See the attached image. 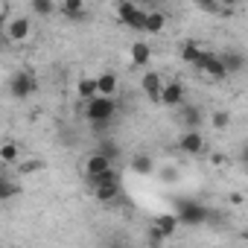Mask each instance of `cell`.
Returning a JSON list of instances; mask_svg holds the SVG:
<instances>
[{"label": "cell", "mask_w": 248, "mask_h": 248, "mask_svg": "<svg viewBox=\"0 0 248 248\" xmlns=\"http://www.w3.org/2000/svg\"><path fill=\"white\" fill-rule=\"evenodd\" d=\"M117 114V99H108V96H96L91 102H85V117L93 129H108V123L114 120Z\"/></svg>", "instance_id": "obj_1"}, {"label": "cell", "mask_w": 248, "mask_h": 248, "mask_svg": "<svg viewBox=\"0 0 248 248\" xmlns=\"http://www.w3.org/2000/svg\"><path fill=\"white\" fill-rule=\"evenodd\" d=\"M114 12H117L120 24H126L129 30H140V32H146V21H149V12H146L143 6L132 3V0H120V3L114 6Z\"/></svg>", "instance_id": "obj_2"}, {"label": "cell", "mask_w": 248, "mask_h": 248, "mask_svg": "<svg viewBox=\"0 0 248 248\" xmlns=\"http://www.w3.org/2000/svg\"><path fill=\"white\" fill-rule=\"evenodd\" d=\"M178 222L181 225H190V228H199V225H204V222H210V207H204L202 202H181L178 204Z\"/></svg>", "instance_id": "obj_3"}, {"label": "cell", "mask_w": 248, "mask_h": 248, "mask_svg": "<svg viewBox=\"0 0 248 248\" xmlns=\"http://www.w3.org/2000/svg\"><path fill=\"white\" fill-rule=\"evenodd\" d=\"M35 91H38V79H35L32 70H15V73H12V79H9V93H12L15 99H27V96H32Z\"/></svg>", "instance_id": "obj_4"}, {"label": "cell", "mask_w": 248, "mask_h": 248, "mask_svg": "<svg viewBox=\"0 0 248 248\" xmlns=\"http://www.w3.org/2000/svg\"><path fill=\"white\" fill-rule=\"evenodd\" d=\"M30 35H32V24H30V18H24V15H15V18L3 27V38H6L9 44H27Z\"/></svg>", "instance_id": "obj_5"}, {"label": "cell", "mask_w": 248, "mask_h": 248, "mask_svg": "<svg viewBox=\"0 0 248 248\" xmlns=\"http://www.w3.org/2000/svg\"><path fill=\"white\" fill-rule=\"evenodd\" d=\"M196 70H202V73H204V76H210V79H225V76H228L222 56H216V53H210V50H204V56L199 59Z\"/></svg>", "instance_id": "obj_6"}, {"label": "cell", "mask_w": 248, "mask_h": 248, "mask_svg": "<svg viewBox=\"0 0 248 248\" xmlns=\"http://www.w3.org/2000/svg\"><path fill=\"white\" fill-rule=\"evenodd\" d=\"M164 85H167V82H164V76H161L158 70H146V73L140 76V93H146V96H149V99H155V102L161 99Z\"/></svg>", "instance_id": "obj_7"}, {"label": "cell", "mask_w": 248, "mask_h": 248, "mask_svg": "<svg viewBox=\"0 0 248 248\" xmlns=\"http://www.w3.org/2000/svg\"><path fill=\"white\" fill-rule=\"evenodd\" d=\"M184 99H187V96H184V85L172 79V82H167V85H164V91H161V99H158V102H161V105H167V108H181V105H184Z\"/></svg>", "instance_id": "obj_8"}, {"label": "cell", "mask_w": 248, "mask_h": 248, "mask_svg": "<svg viewBox=\"0 0 248 248\" xmlns=\"http://www.w3.org/2000/svg\"><path fill=\"white\" fill-rule=\"evenodd\" d=\"M178 149H181L184 155H202V152H204V138H202V132H184V135L178 138Z\"/></svg>", "instance_id": "obj_9"}, {"label": "cell", "mask_w": 248, "mask_h": 248, "mask_svg": "<svg viewBox=\"0 0 248 248\" xmlns=\"http://www.w3.org/2000/svg\"><path fill=\"white\" fill-rule=\"evenodd\" d=\"M96 88H99V96L114 99V93L120 91V79H117V73H114V70H102V73L96 76Z\"/></svg>", "instance_id": "obj_10"}, {"label": "cell", "mask_w": 248, "mask_h": 248, "mask_svg": "<svg viewBox=\"0 0 248 248\" xmlns=\"http://www.w3.org/2000/svg\"><path fill=\"white\" fill-rule=\"evenodd\" d=\"M178 117H181V123H184V132H199V126H202V111L196 108V105H181L178 108Z\"/></svg>", "instance_id": "obj_11"}, {"label": "cell", "mask_w": 248, "mask_h": 248, "mask_svg": "<svg viewBox=\"0 0 248 248\" xmlns=\"http://www.w3.org/2000/svg\"><path fill=\"white\" fill-rule=\"evenodd\" d=\"M108 170H114V164L108 161V158H102V155H88V161H85V175L88 178H93V175H102V172H108Z\"/></svg>", "instance_id": "obj_12"}, {"label": "cell", "mask_w": 248, "mask_h": 248, "mask_svg": "<svg viewBox=\"0 0 248 248\" xmlns=\"http://www.w3.org/2000/svg\"><path fill=\"white\" fill-rule=\"evenodd\" d=\"M129 59H132V64H135V67H146V64L152 62V47H149V44H143V41H135V44H132Z\"/></svg>", "instance_id": "obj_13"}, {"label": "cell", "mask_w": 248, "mask_h": 248, "mask_svg": "<svg viewBox=\"0 0 248 248\" xmlns=\"http://www.w3.org/2000/svg\"><path fill=\"white\" fill-rule=\"evenodd\" d=\"M76 93H79V99H85V102L96 99V96H99V88H96V76H82V79L76 82Z\"/></svg>", "instance_id": "obj_14"}, {"label": "cell", "mask_w": 248, "mask_h": 248, "mask_svg": "<svg viewBox=\"0 0 248 248\" xmlns=\"http://www.w3.org/2000/svg\"><path fill=\"white\" fill-rule=\"evenodd\" d=\"M222 62H225V70H228V76L231 73H242L245 70V56L239 53V50H228V53H222Z\"/></svg>", "instance_id": "obj_15"}, {"label": "cell", "mask_w": 248, "mask_h": 248, "mask_svg": "<svg viewBox=\"0 0 248 248\" xmlns=\"http://www.w3.org/2000/svg\"><path fill=\"white\" fill-rule=\"evenodd\" d=\"M96 155H102V158H108L111 164H117V158H120V143L114 140V138H102V140H96V149H93Z\"/></svg>", "instance_id": "obj_16"}, {"label": "cell", "mask_w": 248, "mask_h": 248, "mask_svg": "<svg viewBox=\"0 0 248 248\" xmlns=\"http://www.w3.org/2000/svg\"><path fill=\"white\" fill-rule=\"evenodd\" d=\"M178 213H161V216H155V228L164 233V236H172L175 231H178Z\"/></svg>", "instance_id": "obj_17"}, {"label": "cell", "mask_w": 248, "mask_h": 248, "mask_svg": "<svg viewBox=\"0 0 248 248\" xmlns=\"http://www.w3.org/2000/svg\"><path fill=\"white\" fill-rule=\"evenodd\" d=\"M59 9H62V15H64V18H70V21H82V18L88 15V9H85L82 0H64Z\"/></svg>", "instance_id": "obj_18"}, {"label": "cell", "mask_w": 248, "mask_h": 248, "mask_svg": "<svg viewBox=\"0 0 248 248\" xmlns=\"http://www.w3.org/2000/svg\"><path fill=\"white\" fill-rule=\"evenodd\" d=\"M202 56H204V47H202V44H196V41H184V44H181V59H184L187 64L196 67Z\"/></svg>", "instance_id": "obj_19"}, {"label": "cell", "mask_w": 248, "mask_h": 248, "mask_svg": "<svg viewBox=\"0 0 248 248\" xmlns=\"http://www.w3.org/2000/svg\"><path fill=\"white\" fill-rule=\"evenodd\" d=\"M93 199L102 202V204H111L120 199V184H105V187H96L93 190Z\"/></svg>", "instance_id": "obj_20"}, {"label": "cell", "mask_w": 248, "mask_h": 248, "mask_svg": "<svg viewBox=\"0 0 248 248\" xmlns=\"http://www.w3.org/2000/svg\"><path fill=\"white\" fill-rule=\"evenodd\" d=\"M132 170H135L138 175H149V172H155V161H152L149 155H135V158H132Z\"/></svg>", "instance_id": "obj_21"}, {"label": "cell", "mask_w": 248, "mask_h": 248, "mask_svg": "<svg viewBox=\"0 0 248 248\" xmlns=\"http://www.w3.org/2000/svg\"><path fill=\"white\" fill-rule=\"evenodd\" d=\"M88 184H91V190H96V187H105V184H120V172H117V170H108V172H102V175H93V178H88Z\"/></svg>", "instance_id": "obj_22"}, {"label": "cell", "mask_w": 248, "mask_h": 248, "mask_svg": "<svg viewBox=\"0 0 248 248\" xmlns=\"http://www.w3.org/2000/svg\"><path fill=\"white\" fill-rule=\"evenodd\" d=\"M164 27H167V15H164V12H149L146 32H149V35H158V32H164Z\"/></svg>", "instance_id": "obj_23"}, {"label": "cell", "mask_w": 248, "mask_h": 248, "mask_svg": "<svg viewBox=\"0 0 248 248\" xmlns=\"http://www.w3.org/2000/svg\"><path fill=\"white\" fill-rule=\"evenodd\" d=\"M30 9H32L35 15H41V18H50L59 6L53 3V0H30Z\"/></svg>", "instance_id": "obj_24"}, {"label": "cell", "mask_w": 248, "mask_h": 248, "mask_svg": "<svg viewBox=\"0 0 248 248\" xmlns=\"http://www.w3.org/2000/svg\"><path fill=\"white\" fill-rule=\"evenodd\" d=\"M210 126L219 129V132H225V129L231 126V114H228V111H213V114H210Z\"/></svg>", "instance_id": "obj_25"}, {"label": "cell", "mask_w": 248, "mask_h": 248, "mask_svg": "<svg viewBox=\"0 0 248 248\" xmlns=\"http://www.w3.org/2000/svg\"><path fill=\"white\" fill-rule=\"evenodd\" d=\"M21 193V187L12 181V178H3V181H0V199H3V202H9L12 196H18Z\"/></svg>", "instance_id": "obj_26"}, {"label": "cell", "mask_w": 248, "mask_h": 248, "mask_svg": "<svg viewBox=\"0 0 248 248\" xmlns=\"http://www.w3.org/2000/svg\"><path fill=\"white\" fill-rule=\"evenodd\" d=\"M0 161H3V164H15L18 161V146L15 143H3V146H0Z\"/></svg>", "instance_id": "obj_27"}, {"label": "cell", "mask_w": 248, "mask_h": 248, "mask_svg": "<svg viewBox=\"0 0 248 248\" xmlns=\"http://www.w3.org/2000/svg\"><path fill=\"white\" fill-rule=\"evenodd\" d=\"M105 248H132V239L126 233H114L105 239Z\"/></svg>", "instance_id": "obj_28"}, {"label": "cell", "mask_w": 248, "mask_h": 248, "mask_svg": "<svg viewBox=\"0 0 248 248\" xmlns=\"http://www.w3.org/2000/svg\"><path fill=\"white\" fill-rule=\"evenodd\" d=\"M146 239H149V245H152V248H161L167 236H164V233H161V231H158V228L152 225V228H149V236H146Z\"/></svg>", "instance_id": "obj_29"}, {"label": "cell", "mask_w": 248, "mask_h": 248, "mask_svg": "<svg viewBox=\"0 0 248 248\" xmlns=\"http://www.w3.org/2000/svg\"><path fill=\"white\" fill-rule=\"evenodd\" d=\"M161 178H164L167 184H175V181H178V170H175L172 164H167V167L161 170Z\"/></svg>", "instance_id": "obj_30"}, {"label": "cell", "mask_w": 248, "mask_h": 248, "mask_svg": "<svg viewBox=\"0 0 248 248\" xmlns=\"http://www.w3.org/2000/svg\"><path fill=\"white\" fill-rule=\"evenodd\" d=\"M35 170H41V161H35V158L21 164V172H35Z\"/></svg>", "instance_id": "obj_31"}, {"label": "cell", "mask_w": 248, "mask_h": 248, "mask_svg": "<svg viewBox=\"0 0 248 248\" xmlns=\"http://www.w3.org/2000/svg\"><path fill=\"white\" fill-rule=\"evenodd\" d=\"M239 164H245L248 167V140L242 143V149H239Z\"/></svg>", "instance_id": "obj_32"}, {"label": "cell", "mask_w": 248, "mask_h": 248, "mask_svg": "<svg viewBox=\"0 0 248 248\" xmlns=\"http://www.w3.org/2000/svg\"><path fill=\"white\" fill-rule=\"evenodd\" d=\"M210 161H213V167H225V164H228L225 155H210Z\"/></svg>", "instance_id": "obj_33"}]
</instances>
